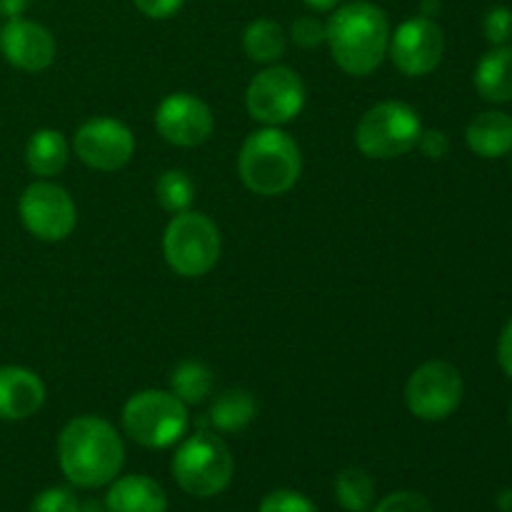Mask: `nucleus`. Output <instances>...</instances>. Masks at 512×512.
I'll list each match as a JSON object with an SVG mask.
<instances>
[{"label":"nucleus","instance_id":"a211bd4d","mask_svg":"<svg viewBox=\"0 0 512 512\" xmlns=\"http://www.w3.org/2000/svg\"><path fill=\"white\" fill-rule=\"evenodd\" d=\"M475 88L490 103L512 100V45H495L475 68Z\"/></svg>","mask_w":512,"mask_h":512},{"label":"nucleus","instance_id":"f3484780","mask_svg":"<svg viewBox=\"0 0 512 512\" xmlns=\"http://www.w3.org/2000/svg\"><path fill=\"white\" fill-rule=\"evenodd\" d=\"M465 140L480 158H503L512 153V118L500 110L480 113L465 130Z\"/></svg>","mask_w":512,"mask_h":512},{"label":"nucleus","instance_id":"412c9836","mask_svg":"<svg viewBox=\"0 0 512 512\" xmlns=\"http://www.w3.org/2000/svg\"><path fill=\"white\" fill-rule=\"evenodd\" d=\"M285 45H288V35L275 20H253L243 33V48L255 63L273 65L275 60L283 58Z\"/></svg>","mask_w":512,"mask_h":512},{"label":"nucleus","instance_id":"9b49d317","mask_svg":"<svg viewBox=\"0 0 512 512\" xmlns=\"http://www.w3.org/2000/svg\"><path fill=\"white\" fill-rule=\"evenodd\" d=\"M388 53L400 73L420 78L433 73L443 60L445 35L435 20L418 15L400 23L398 30L390 35Z\"/></svg>","mask_w":512,"mask_h":512},{"label":"nucleus","instance_id":"7c9ffc66","mask_svg":"<svg viewBox=\"0 0 512 512\" xmlns=\"http://www.w3.org/2000/svg\"><path fill=\"white\" fill-rule=\"evenodd\" d=\"M135 8L153 20H165L183 8V0H133Z\"/></svg>","mask_w":512,"mask_h":512},{"label":"nucleus","instance_id":"6ab92c4d","mask_svg":"<svg viewBox=\"0 0 512 512\" xmlns=\"http://www.w3.org/2000/svg\"><path fill=\"white\" fill-rule=\"evenodd\" d=\"M68 155V140L60 130L53 128H43L33 133L28 145H25V163L40 178H53V175L63 173Z\"/></svg>","mask_w":512,"mask_h":512},{"label":"nucleus","instance_id":"4468645a","mask_svg":"<svg viewBox=\"0 0 512 512\" xmlns=\"http://www.w3.org/2000/svg\"><path fill=\"white\" fill-rule=\"evenodd\" d=\"M0 53L15 68L40 73L53 65L55 38L35 20L10 18L0 30Z\"/></svg>","mask_w":512,"mask_h":512},{"label":"nucleus","instance_id":"423d86ee","mask_svg":"<svg viewBox=\"0 0 512 512\" xmlns=\"http://www.w3.org/2000/svg\"><path fill=\"white\" fill-rule=\"evenodd\" d=\"M423 125L415 108L400 100H383L360 118L355 143L365 158L393 160L418 145Z\"/></svg>","mask_w":512,"mask_h":512},{"label":"nucleus","instance_id":"0eeeda50","mask_svg":"<svg viewBox=\"0 0 512 512\" xmlns=\"http://www.w3.org/2000/svg\"><path fill=\"white\" fill-rule=\"evenodd\" d=\"M163 253L170 268L183 278L210 273L220 258L218 225L195 210L173 215L163 235Z\"/></svg>","mask_w":512,"mask_h":512},{"label":"nucleus","instance_id":"a878e982","mask_svg":"<svg viewBox=\"0 0 512 512\" xmlns=\"http://www.w3.org/2000/svg\"><path fill=\"white\" fill-rule=\"evenodd\" d=\"M483 33L493 48L495 45H508L512 38V10L505 5L488 10L483 20Z\"/></svg>","mask_w":512,"mask_h":512},{"label":"nucleus","instance_id":"aec40b11","mask_svg":"<svg viewBox=\"0 0 512 512\" xmlns=\"http://www.w3.org/2000/svg\"><path fill=\"white\" fill-rule=\"evenodd\" d=\"M255 413H258V405L253 395L243 388H230L215 398L210 408V423L223 433H238L253 423Z\"/></svg>","mask_w":512,"mask_h":512},{"label":"nucleus","instance_id":"1a4fd4ad","mask_svg":"<svg viewBox=\"0 0 512 512\" xmlns=\"http://www.w3.org/2000/svg\"><path fill=\"white\" fill-rule=\"evenodd\" d=\"M465 395L463 375L445 360L423 363L405 385V403L418 420L438 423L460 408Z\"/></svg>","mask_w":512,"mask_h":512},{"label":"nucleus","instance_id":"f257e3e1","mask_svg":"<svg viewBox=\"0 0 512 512\" xmlns=\"http://www.w3.org/2000/svg\"><path fill=\"white\" fill-rule=\"evenodd\" d=\"M125 460L120 435L98 415L75 418L60 430L58 463L65 478L78 488H100L113 483Z\"/></svg>","mask_w":512,"mask_h":512},{"label":"nucleus","instance_id":"c9c22d12","mask_svg":"<svg viewBox=\"0 0 512 512\" xmlns=\"http://www.w3.org/2000/svg\"><path fill=\"white\" fill-rule=\"evenodd\" d=\"M498 505L503 512H512V490H503L498 495Z\"/></svg>","mask_w":512,"mask_h":512},{"label":"nucleus","instance_id":"e433bc0d","mask_svg":"<svg viewBox=\"0 0 512 512\" xmlns=\"http://www.w3.org/2000/svg\"><path fill=\"white\" fill-rule=\"evenodd\" d=\"M510 423H512V403H510Z\"/></svg>","mask_w":512,"mask_h":512},{"label":"nucleus","instance_id":"b1692460","mask_svg":"<svg viewBox=\"0 0 512 512\" xmlns=\"http://www.w3.org/2000/svg\"><path fill=\"white\" fill-rule=\"evenodd\" d=\"M155 198L160 208L168 210L170 215H178L190 210L195 198V183L185 170H165L155 183Z\"/></svg>","mask_w":512,"mask_h":512},{"label":"nucleus","instance_id":"c756f323","mask_svg":"<svg viewBox=\"0 0 512 512\" xmlns=\"http://www.w3.org/2000/svg\"><path fill=\"white\" fill-rule=\"evenodd\" d=\"M418 148L425 158L430 160H440L448 155L450 150V140L443 130H423L418 138Z\"/></svg>","mask_w":512,"mask_h":512},{"label":"nucleus","instance_id":"f8f14e48","mask_svg":"<svg viewBox=\"0 0 512 512\" xmlns=\"http://www.w3.org/2000/svg\"><path fill=\"white\" fill-rule=\"evenodd\" d=\"M75 155L88 168L113 173L120 170L135 153V135L115 118H93L83 123L73 140Z\"/></svg>","mask_w":512,"mask_h":512},{"label":"nucleus","instance_id":"2eb2a0df","mask_svg":"<svg viewBox=\"0 0 512 512\" xmlns=\"http://www.w3.org/2000/svg\"><path fill=\"white\" fill-rule=\"evenodd\" d=\"M45 403V385L33 370L8 365L0 368V418L25 420Z\"/></svg>","mask_w":512,"mask_h":512},{"label":"nucleus","instance_id":"72a5a7b5","mask_svg":"<svg viewBox=\"0 0 512 512\" xmlns=\"http://www.w3.org/2000/svg\"><path fill=\"white\" fill-rule=\"evenodd\" d=\"M438 13H440V0H423V3H420V15H423V18L435 20V15Z\"/></svg>","mask_w":512,"mask_h":512},{"label":"nucleus","instance_id":"20e7f679","mask_svg":"<svg viewBox=\"0 0 512 512\" xmlns=\"http://www.w3.org/2000/svg\"><path fill=\"white\" fill-rule=\"evenodd\" d=\"M235 460L223 438L215 433H195L173 458V478L193 498H215L230 485Z\"/></svg>","mask_w":512,"mask_h":512},{"label":"nucleus","instance_id":"39448f33","mask_svg":"<svg viewBox=\"0 0 512 512\" xmlns=\"http://www.w3.org/2000/svg\"><path fill=\"white\" fill-rule=\"evenodd\" d=\"M123 430L143 448H170L188 430V408L170 390H143L125 403Z\"/></svg>","mask_w":512,"mask_h":512},{"label":"nucleus","instance_id":"f03ea898","mask_svg":"<svg viewBox=\"0 0 512 512\" xmlns=\"http://www.w3.org/2000/svg\"><path fill=\"white\" fill-rule=\"evenodd\" d=\"M325 43L340 70L355 78L370 75L388 55V15L368 0L340 5L325 23Z\"/></svg>","mask_w":512,"mask_h":512},{"label":"nucleus","instance_id":"4be33fe9","mask_svg":"<svg viewBox=\"0 0 512 512\" xmlns=\"http://www.w3.org/2000/svg\"><path fill=\"white\" fill-rule=\"evenodd\" d=\"M170 393L183 400L185 405L203 403L213 393V373L208 365L198 360H183L170 375Z\"/></svg>","mask_w":512,"mask_h":512},{"label":"nucleus","instance_id":"cd10ccee","mask_svg":"<svg viewBox=\"0 0 512 512\" xmlns=\"http://www.w3.org/2000/svg\"><path fill=\"white\" fill-rule=\"evenodd\" d=\"M373 512H433L428 500L413 490H400V493L388 495L375 505Z\"/></svg>","mask_w":512,"mask_h":512},{"label":"nucleus","instance_id":"f704fd0d","mask_svg":"<svg viewBox=\"0 0 512 512\" xmlns=\"http://www.w3.org/2000/svg\"><path fill=\"white\" fill-rule=\"evenodd\" d=\"M343 0H305V5H310L313 10H333L335 5H340Z\"/></svg>","mask_w":512,"mask_h":512},{"label":"nucleus","instance_id":"c85d7f7f","mask_svg":"<svg viewBox=\"0 0 512 512\" xmlns=\"http://www.w3.org/2000/svg\"><path fill=\"white\" fill-rule=\"evenodd\" d=\"M290 38L300 48H318L320 43H325V23L313 15H303L290 25Z\"/></svg>","mask_w":512,"mask_h":512},{"label":"nucleus","instance_id":"393cba45","mask_svg":"<svg viewBox=\"0 0 512 512\" xmlns=\"http://www.w3.org/2000/svg\"><path fill=\"white\" fill-rule=\"evenodd\" d=\"M260 512H318V508L295 490H273L260 503Z\"/></svg>","mask_w":512,"mask_h":512},{"label":"nucleus","instance_id":"473e14b6","mask_svg":"<svg viewBox=\"0 0 512 512\" xmlns=\"http://www.w3.org/2000/svg\"><path fill=\"white\" fill-rule=\"evenodd\" d=\"M30 5V0H0V15L3 18H20L25 13V8Z\"/></svg>","mask_w":512,"mask_h":512},{"label":"nucleus","instance_id":"2f4dec72","mask_svg":"<svg viewBox=\"0 0 512 512\" xmlns=\"http://www.w3.org/2000/svg\"><path fill=\"white\" fill-rule=\"evenodd\" d=\"M498 360H500V368L505 370V375H510V378H512V318L508 320V325L503 328V335H500Z\"/></svg>","mask_w":512,"mask_h":512},{"label":"nucleus","instance_id":"6e6552de","mask_svg":"<svg viewBox=\"0 0 512 512\" xmlns=\"http://www.w3.org/2000/svg\"><path fill=\"white\" fill-rule=\"evenodd\" d=\"M250 118L268 128H280L300 115L305 105V85L288 65H268L260 70L245 93Z\"/></svg>","mask_w":512,"mask_h":512},{"label":"nucleus","instance_id":"7ed1b4c3","mask_svg":"<svg viewBox=\"0 0 512 512\" xmlns=\"http://www.w3.org/2000/svg\"><path fill=\"white\" fill-rule=\"evenodd\" d=\"M300 170H303V158L298 143L280 128L265 125L263 130L250 133L240 148V180L245 188L265 198L288 193L298 183Z\"/></svg>","mask_w":512,"mask_h":512},{"label":"nucleus","instance_id":"5701e85b","mask_svg":"<svg viewBox=\"0 0 512 512\" xmlns=\"http://www.w3.org/2000/svg\"><path fill=\"white\" fill-rule=\"evenodd\" d=\"M335 495L348 512H368L375 503V480L363 468H345L335 480Z\"/></svg>","mask_w":512,"mask_h":512},{"label":"nucleus","instance_id":"bb28decb","mask_svg":"<svg viewBox=\"0 0 512 512\" xmlns=\"http://www.w3.org/2000/svg\"><path fill=\"white\" fill-rule=\"evenodd\" d=\"M30 512H80V503L70 490L48 488L33 500Z\"/></svg>","mask_w":512,"mask_h":512},{"label":"nucleus","instance_id":"9d476101","mask_svg":"<svg viewBox=\"0 0 512 512\" xmlns=\"http://www.w3.org/2000/svg\"><path fill=\"white\" fill-rule=\"evenodd\" d=\"M18 210L28 233L38 240H45V243L65 240L78 223L75 203L68 190L48 183V180L28 185L20 195Z\"/></svg>","mask_w":512,"mask_h":512},{"label":"nucleus","instance_id":"ddd939ff","mask_svg":"<svg viewBox=\"0 0 512 512\" xmlns=\"http://www.w3.org/2000/svg\"><path fill=\"white\" fill-rule=\"evenodd\" d=\"M213 113L208 103L193 93H173L155 110V128L178 148H195L213 135Z\"/></svg>","mask_w":512,"mask_h":512},{"label":"nucleus","instance_id":"dca6fc26","mask_svg":"<svg viewBox=\"0 0 512 512\" xmlns=\"http://www.w3.org/2000/svg\"><path fill=\"white\" fill-rule=\"evenodd\" d=\"M108 512H165V490L148 475H125L110 485L105 495Z\"/></svg>","mask_w":512,"mask_h":512}]
</instances>
